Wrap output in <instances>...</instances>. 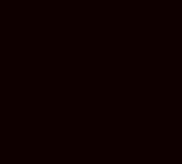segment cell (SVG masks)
Listing matches in <instances>:
<instances>
[]
</instances>
